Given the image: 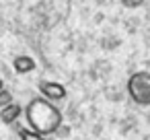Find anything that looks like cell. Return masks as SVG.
<instances>
[{"mask_svg":"<svg viewBox=\"0 0 150 140\" xmlns=\"http://www.w3.org/2000/svg\"><path fill=\"white\" fill-rule=\"evenodd\" d=\"M13 68L17 74H29L37 68V62L31 58V56H17L13 60Z\"/></svg>","mask_w":150,"mask_h":140,"instance_id":"5","label":"cell"},{"mask_svg":"<svg viewBox=\"0 0 150 140\" xmlns=\"http://www.w3.org/2000/svg\"><path fill=\"white\" fill-rule=\"evenodd\" d=\"M39 93L45 101L50 103H56V101H64L66 99V87L60 85V82H54V80H41L39 82Z\"/></svg>","mask_w":150,"mask_h":140,"instance_id":"3","label":"cell"},{"mask_svg":"<svg viewBox=\"0 0 150 140\" xmlns=\"http://www.w3.org/2000/svg\"><path fill=\"white\" fill-rule=\"evenodd\" d=\"M4 89V82H2V78H0V91H2Z\"/></svg>","mask_w":150,"mask_h":140,"instance_id":"9","label":"cell"},{"mask_svg":"<svg viewBox=\"0 0 150 140\" xmlns=\"http://www.w3.org/2000/svg\"><path fill=\"white\" fill-rule=\"evenodd\" d=\"M119 2L125 6V9H138L144 4V0H119Z\"/></svg>","mask_w":150,"mask_h":140,"instance_id":"8","label":"cell"},{"mask_svg":"<svg viewBox=\"0 0 150 140\" xmlns=\"http://www.w3.org/2000/svg\"><path fill=\"white\" fill-rule=\"evenodd\" d=\"M19 138L21 140H47L45 136H41V134H37V132H33L29 128H21L19 130Z\"/></svg>","mask_w":150,"mask_h":140,"instance_id":"6","label":"cell"},{"mask_svg":"<svg viewBox=\"0 0 150 140\" xmlns=\"http://www.w3.org/2000/svg\"><path fill=\"white\" fill-rule=\"evenodd\" d=\"M23 113L27 117V124H29V130L41 134V136H47V134H54L60 130L62 126V111L45 101L43 97H35L27 103V107H23Z\"/></svg>","mask_w":150,"mask_h":140,"instance_id":"1","label":"cell"},{"mask_svg":"<svg viewBox=\"0 0 150 140\" xmlns=\"http://www.w3.org/2000/svg\"><path fill=\"white\" fill-rule=\"evenodd\" d=\"M21 113H23V107L13 101L11 105H6V107L0 109V122H2L4 126H13V124L21 117Z\"/></svg>","mask_w":150,"mask_h":140,"instance_id":"4","label":"cell"},{"mask_svg":"<svg viewBox=\"0 0 150 140\" xmlns=\"http://www.w3.org/2000/svg\"><path fill=\"white\" fill-rule=\"evenodd\" d=\"M127 95L138 105H150V72H134L127 78Z\"/></svg>","mask_w":150,"mask_h":140,"instance_id":"2","label":"cell"},{"mask_svg":"<svg viewBox=\"0 0 150 140\" xmlns=\"http://www.w3.org/2000/svg\"><path fill=\"white\" fill-rule=\"evenodd\" d=\"M11 103H13V95L2 89V91H0V109L6 107V105H11Z\"/></svg>","mask_w":150,"mask_h":140,"instance_id":"7","label":"cell"}]
</instances>
